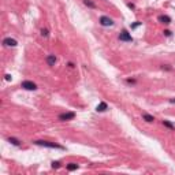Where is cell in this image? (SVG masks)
Here are the masks:
<instances>
[{
  "label": "cell",
  "instance_id": "6da1fadb",
  "mask_svg": "<svg viewBox=\"0 0 175 175\" xmlns=\"http://www.w3.org/2000/svg\"><path fill=\"white\" fill-rule=\"evenodd\" d=\"M36 145H40V147H45V148H52V149H64L62 145H57L55 142H49V141H42V140H37L34 141Z\"/></svg>",
  "mask_w": 175,
  "mask_h": 175
},
{
  "label": "cell",
  "instance_id": "7a4b0ae2",
  "mask_svg": "<svg viewBox=\"0 0 175 175\" xmlns=\"http://www.w3.org/2000/svg\"><path fill=\"white\" fill-rule=\"evenodd\" d=\"M21 86L23 88V89H26V90H36L37 89V85L34 84V82H32V81H23Z\"/></svg>",
  "mask_w": 175,
  "mask_h": 175
},
{
  "label": "cell",
  "instance_id": "3957f363",
  "mask_svg": "<svg viewBox=\"0 0 175 175\" xmlns=\"http://www.w3.org/2000/svg\"><path fill=\"white\" fill-rule=\"evenodd\" d=\"M75 118V114L74 112H64V114H60L59 115V120L62 122H66V120H72Z\"/></svg>",
  "mask_w": 175,
  "mask_h": 175
},
{
  "label": "cell",
  "instance_id": "277c9868",
  "mask_svg": "<svg viewBox=\"0 0 175 175\" xmlns=\"http://www.w3.org/2000/svg\"><path fill=\"white\" fill-rule=\"evenodd\" d=\"M100 23H101L103 26H112V25H114V21H112L110 17L103 15V17L100 18Z\"/></svg>",
  "mask_w": 175,
  "mask_h": 175
},
{
  "label": "cell",
  "instance_id": "5b68a950",
  "mask_svg": "<svg viewBox=\"0 0 175 175\" xmlns=\"http://www.w3.org/2000/svg\"><path fill=\"white\" fill-rule=\"evenodd\" d=\"M3 44H4L6 47H17V45H18L17 40H14V38H11V37L4 38V40H3Z\"/></svg>",
  "mask_w": 175,
  "mask_h": 175
},
{
  "label": "cell",
  "instance_id": "8992f818",
  "mask_svg": "<svg viewBox=\"0 0 175 175\" xmlns=\"http://www.w3.org/2000/svg\"><path fill=\"white\" fill-rule=\"evenodd\" d=\"M119 40H122V41H133V37L130 36V33L129 32H122L119 34Z\"/></svg>",
  "mask_w": 175,
  "mask_h": 175
},
{
  "label": "cell",
  "instance_id": "52a82bcc",
  "mask_svg": "<svg viewBox=\"0 0 175 175\" xmlns=\"http://www.w3.org/2000/svg\"><path fill=\"white\" fill-rule=\"evenodd\" d=\"M45 60H47V63H48V66H55V63H56V56H55V55H48Z\"/></svg>",
  "mask_w": 175,
  "mask_h": 175
},
{
  "label": "cell",
  "instance_id": "ba28073f",
  "mask_svg": "<svg viewBox=\"0 0 175 175\" xmlns=\"http://www.w3.org/2000/svg\"><path fill=\"white\" fill-rule=\"evenodd\" d=\"M157 19H159V22L166 23V25H168V23H171V18H170L168 15H160Z\"/></svg>",
  "mask_w": 175,
  "mask_h": 175
},
{
  "label": "cell",
  "instance_id": "9c48e42d",
  "mask_svg": "<svg viewBox=\"0 0 175 175\" xmlns=\"http://www.w3.org/2000/svg\"><path fill=\"white\" fill-rule=\"evenodd\" d=\"M108 108V105H107V103H104V101H101V103L97 105V108H96V111L97 112H104V111Z\"/></svg>",
  "mask_w": 175,
  "mask_h": 175
},
{
  "label": "cell",
  "instance_id": "30bf717a",
  "mask_svg": "<svg viewBox=\"0 0 175 175\" xmlns=\"http://www.w3.org/2000/svg\"><path fill=\"white\" fill-rule=\"evenodd\" d=\"M142 119L145 120V122H148V123H152L155 120V118L152 115H149V114H142Z\"/></svg>",
  "mask_w": 175,
  "mask_h": 175
},
{
  "label": "cell",
  "instance_id": "8fae6325",
  "mask_svg": "<svg viewBox=\"0 0 175 175\" xmlns=\"http://www.w3.org/2000/svg\"><path fill=\"white\" fill-rule=\"evenodd\" d=\"M8 142H11L12 145H15V147H19V145H21V141H19L18 138H15V137H10Z\"/></svg>",
  "mask_w": 175,
  "mask_h": 175
},
{
  "label": "cell",
  "instance_id": "7c38bea8",
  "mask_svg": "<svg viewBox=\"0 0 175 175\" xmlns=\"http://www.w3.org/2000/svg\"><path fill=\"white\" fill-rule=\"evenodd\" d=\"M77 168H78V164L77 163H69L67 164V170H69V171H75Z\"/></svg>",
  "mask_w": 175,
  "mask_h": 175
},
{
  "label": "cell",
  "instance_id": "4fadbf2b",
  "mask_svg": "<svg viewBox=\"0 0 175 175\" xmlns=\"http://www.w3.org/2000/svg\"><path fill=\"white\" fill-rule=\"evenodd\" d=\"M163 125L166 126V127H168L170 130H175V126H174L172 123H170L168 120H163Z\"/></svg>",
  "mask_w": 175,
  "mask_h": 175
},
{
  "label": "cell",
  "instance_id": "5bb4252c",
  "mask_svg": "<svg viewBox=\"0 0 175 175\" xmlns=\"http://www.w3.org/2000/svg\"><path fill=\"white\" fill-rule=\"evenodd\" d=\"M84 3H85V6L90 7V8H94V7H96V4H94L93 2H90V0H84Z\"/></svg>",
  "mask_w": 175,
  "mask_h": 175
},
{
  "label": "cell",
  "instance_id": "9a60e30c",
  "mask_svg": "<svg viewBox=\"0 0 175 175\" xmlns=\"http://www.w3.org/2000/svg\"><path fill=\"white\" fill-rule=\"evenodd\" d=\"M41 36L47 38L48 36H49V32H48V30H47V29H41Z\"/></svg>",
  "mask_w": 175,
  "mask_h": 175
},
{
  "label": "cell",
  "instance_id": "2e32d148",
  "mask_svg": "<svg viewBox=\"0 0 175 175\" xmlns=\"http://www.w3.org/2000/svg\"><path fill=\"white\" fill-rule=\"evenodd\" d=\"M52 167L53 168H59L60 167V163L59 162H52Z\"/></svg>",
  "mask_w": 175,
  "mask_h": 175
},
{
  "label": "cell",
  "instance_id": "e0dca14e",
  "mask_svg": "<svg viewBox=\"0 0 175 175\" xmlns=\"http://www.w3.org/2000/svg\"><path fill=\"white\" fill-rule=\"evenodd\" d=\"M4 77H6V81H11V75H10V74H6Z\"/></svg>",
  "mask_w": 175,
  "mask_h": 175
},
{
  "label": "cell",
  "instance_id": "ac0fdd59",
  "mask_svg": "<svg viewBox=\"0 0 175 175\" xmlns=\"http://www.w3.org/2000/svg\"><path fill=\"white\" fill-rule=\"evenodd\" d=\"M140 25H141V23H140V22H137V23H134V25H133V26H131V27H133V29H135V27H138Z\"/></svg>",
  "mask_w": 175,
  "mask_h": 175
},
{
  "label": "cell",
  "instance_id": "d6986e66",
  "mask_svg": "<svg viewBox=\"0 0 175 175\" xmlns=\"http://www.w3.org/2000/svg\"><path fill=\"white\" fill-rule=\"evenodd\" d=\"M164 34H166V36H171V32H170V30H164Z\"/></svg>",
  "mask_w": 175,
  "mask_h": 175
},
{
  "label": "cell",
  "instance_id": "ffe728a7",
  "mask_svg": "<svg viewBox=\"0 0 175 175\" xmlns=\"http://www.w3.org/2000/svg\"><path fill=\"white\" fill-rule=\"evenodd\" d=\"M127 6H129V8H131V10H134V4H133V3H129V4H127Z\"/></svg>",
  "mask_w": 175,
  "mask_h": 175
},
{
  "label": "cell",
  "instance_id": "44dd1931",
  "mask_svg": "<svg viewBox=\"0 0 175 175\" xmlns=\"http://www.w3.org/2000/svg\"><path fill=\"white\" fill-rule=\"evenodd\" d=\"M170 103H171V104H175V99H170Z\"/></svg>",
  "mask_w": 175,
  "mask_h": 175
}]
</instances>
